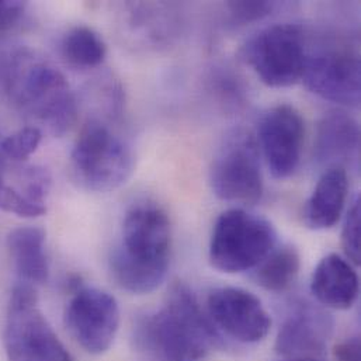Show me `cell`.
Masks as SVG:
<instances>
[{
	"label": "cell",
	"mask_w": 361,
	"mask_h": 361,
	"mask_svg": "<svg viewBox=\"0 0 361 361\" xmlns=\"http://www.w3.org/2000/svg\"><path fill=\"white\" fill-rule=\"evenodd\" d=\"M257 135L271 176L279 180L293 176L300 166L305 138L300 111L288 104L273 107L260 120Z\"/></svg>",
	"instance_id": "obj_11"
},
{
	"label": "cell",
	"mask_w": 361,
	"mask_h": 361,
	"mask_svg": "<svg viewBox=\"0 0 361 361\" xmlns=\"http://www.w3.org/2000/svg\"><path fill=\"white\" fill-rule=\"evenodd\" d=\"M273 225L242 208L224 211L215 221L209 240V262L222 273L255 269L276 246Z\"/></svg>",
	"instance_id": "obj_5"
},
{
	"label": "cell",
	"mask_w": 361,
	"mask_h": 361,
	"mask_svg": "<svg viewBox=\"0 0 361 361\" xmlns=\"http://www.w3.org/2000/svg\"><path fill=\"white\" fill-rule=\"evenodd\" d=\"M302 80L325 100L349 107L360 104V58L355 51L329 48L308 55Z\"/></svg>",
	"instance_id": "obj_10"
},
{
	"label": "cell",
	"mask_w": 361,
	"mask_h": 361,
	"mask_svg": "<svg viewBox=\"0 0 361 361\" xmlns=\"http://www.w3.org/2000/svg\"><path fill=\"white\" fill-rule=\"evenodd\" d=\"M329 314L311 304H298L287 315L276 338V353L287 359L319 357L334 334Z\"/></svg>",
	"instance_id": "obj_14"
},
{
	"label": "cell",
	"mask_w": 361,
	"mask_h": 361,
	"mask_svg": "<svg viewBox=\"0 0 361 361\" xmlns=\"http://www.w3.org/2000/svg\"><path fill=\"white\" fill-rule=\"evenodd\" d=\"M25 13V3L20 0H0V31L18 25Z\"/></svg>",
	"instance_id": "obj_24"
},
{
	"label": "cell",
	"mask_w": 361,
	"mask_h": 361,
	"mask_svg": "<svg viewBox=\"0 0 361 361\" xmlns=\"http://www.w3.org/2000/svg\"><path fill=\"white\" fill-rule=\"evenodd\" d=\"M14 63L6 100L44 126L54 137H62L78 118L76 99L61 71L39 61L27 49H14Z\"/></svg>",
	"instance_id": "obj_3"
},
{
	"label": "cell",
	"mask_w": 361,
	"mask_h": 361,
	"mask_svg": "<svg viewBox=\"0 0 361 361\" xmlns=\"http://www.w3.org/2000/svg\"><path fill=\"white\" fill-rule=\"evenodd\" d=\"M71 169L76 183L96 192L118 188L134 172L131 148L100 120H89L71 154Z\"/></svg>",
	"instance_id": "obj_4"
},
{
	"label": "cell",
	"mask_w": 361,
	"mask_h": 361,
	"mask_svg": "<svg viewBox=\"0 0 361 361\" xmlns=\"http://www.w3.org/2000/svg\"><path fill=\"white\" fill-rule=\"evenodd\" d=\"M41 140L42 131L38 127L21 128L0 142L1 157L8 161L24 162L38 149Z\"/></svg>",
	"instance_id": "obj_21"
},
{
	"label": "cell",
	"mask_w": 361,
	"mask_h": 361,
	"mask_svg": "<svg viewBox=\"0 0 361 361\" xmlns=\"http://www.w3.org/2000/svg\"><path fill=\"white\" fill-rule=\"evenodd\" d=\"M342 247L346 259L359 266L361 262L360 242V197L357 195L352 202L342 229Z\"/></svg>",
	"instance_id": "obj_22"
},
{
	"label": "cell",
	"mask_w": 361,
	"mask_h": 361,
	"mask_svg": "<svg viewBox=\"0 0 361 361\" xmlns=\"http://www.w3.org/2000/svg\"><path fill=\"white\" fill-rule=\"evenodd\" d=\"M301 267V257L295 246L281 245L255 267L253 280L257 286L271 293L288 290L297 280Z\"/></svg>",
	"instance_id": "obj_19"
},
{
	"label": "cell",
	"mask_w": 361,
	"mask_h": 361,
	"mask_svg": "<svg viewBox=\"0 0 361 361\" xmlns=\"http://www.w3.org/2000/svg\"><path fill=\"white\" fill-rule=\"evenodd\" d=\"M311 291L322 305L345 311L357 301L359 276L348 259L331 253L314 270Z\"/></svg>",
	"instance_id": "obj_16"
},
{
	"label": "cell",
	"mask_w": 361,
	"mask_h": 361,
	"mask_svg": "<svg viewBox=\"0 0 361 361\" xmlns=\"http://www.w3.org/2000/svg\"><path fill=\"white\" fill-rule=\"evenodd\" d=\"M65 325L85 352L99 356L114 343L120 326V307L103 290L78 287L66 307Z\"/></svg>",
	"instance_id": "obj_9"
},
{
	"label": "cell",
	"mask_w": 361,
	"mask_h": 361,
	"mask_svg": "<svg viewBox=\"0 0 361 361\" xmlns=\"http://www.w3.org/2000/svg\"><path fill=\"white\" fill-rule=\"evenodd\" d=\"M35 287L18 281L10 294L4 350L8 361H75L37 307Z\"/></svg>",
	"instance_id": "obj_6"
},
{
	"label": "cell",
	"mask_w": 361,
	"mask_h": 361,
	"mask_svg": "<svg viewBox=\"0 0 361 361\" xmlns=\"http://www.w3.org/2000/svg\"><path fill=\"white\" fill-rule=\"evenodd\" d=\"M334 357L336 361H360L361 350L359 338H350L341 342L334 350Z\"/></svg>",
	"instance_id": "obj_25"
},
{
	"label": "cell",
	"mask_w": 361,
	"mask_h": 361,
	"mask_svg": "<svg viewBox=\"0 0 361 361\" xmlns=\"http://www.w3.org/2000/svg\"><path fill=\"white\" fill-rule=\"evenodd\" d=\"M283 361H324L321 360L319 357H298V359H287Z\"/></svg>",
	"instance_id": "obj_26"
},
{
	"label": "cell",
	"mask_w": 361,
	"mask_h": 361,
	"mask_svg": "<svg viewBox=\"0 0 361 361\" xmlns=\"http://www.w3.org/2000/svg\"><path fill=\"white\" fill-rule=\"evenodd\" d=\"M51 176L47 169L8 161L0 155V209L24 218L47 212Z\"/></svg>",
	"instance_id": "obj_13"
},
{
	"label": "cell",
	"mask_w": 361,
	"mask_h": 361,
	"mask_svg": "<svg viewBox=\"0 0 361 361\" xmlns=\"http://www.w3.org/2000/svg\"><path fill=\"white\" fill-rule=\"evenodd\" d=\"M61 54L69 65L90 69L103 63L107 48L94 30L78 25L71 28L62 38Z\"/></svg>",
	"instance_id": "obj_20"
},
{
	"label": "cell",
	"mask_w": 361,
	"mask_h": 361,
	"mask_svg": "<svg viewBox=\"0 0 361 361\" xmlns=\"http://www.w3.org/2000/svg\"><path fill=\"white\" fill-rule=\"evenodd\" d=\"M360 148L359 123L342 110L326 113L318 124L315 157L321 165L343 168L357 161Z\"/></svg>",
	"instance_id": "obj_15"
},
{
	"label": "cell",
	"mask_w": 361,
	"mask_h": 361,
	"mask_svg": "<svg viewBox=\"0 0 361 361\" xmlns=\"http://www.w3.org/2000/svg\"><path fill=\"white\" fill-rule=\"evenodd\" d=\"M209 183L214 194L226 202L253 205L263 195L259 151L252 135L236 133L216 154Z\"/></svg>",
	"instance_id": "obj_8"
},
{
	"label": "cell",
	"mask_w": 361,
	"mask_h": 361,
	"mask_svg": "<svg viewBox=\"0 0 361 361\" xmlns=\"http://www.w3.org/2000/svg\"><path fill=\"white\" fill-rule=\"evenodd\" d=\"M245 59L270 87H290L302 80L307 52L302 31L295 24H274L246 44Z\"/></svg>",
	"instance_id": "obj_7"
},
{
	"label": "cell",
	"mask_w": 361,
	"mask_h": 361,
	"mask_svg": "<svg viewBox=\"0 0 361 361\" xmlns=\"http://www.w3.org/2000/svg\"><path fill=\"white\" fill-rule=\"evenodd\" d=\"M207 311L215 328L245 345L262 342L271 328V318L262 301L242 288L214 290L208 295Z\"/></svg>",
	"instance_id": "obj_12"
},
{
	"label": "cell",
	"mask_w": 361,
	"mask_h": 361,
	"mask_svg": "<svg viewBox=\"0 0 361 361\" xmlns=\"http://www.w3.org/2000/svg\"><path fill=\"white\" fill-rule=\"evenodd\" d=\"M6 245L20 281L34 287L47 283L49 266L44 229L38 226L16 228L7 235Z\"/></svg>",
	"instance_id": "obj_18"
},
{
	"label": "cell",
	"mask_w": 361,
	"mask_h": 361,
	"mask_svg": "<svg viewBox=\"0 0 361 361\" xmlns=\"http://www.w3.org/2000/svg\"><path fill=\"white\" fill-rule=\"evenodd\" d=\"M348 190L349 180L346 171L342 168L328 169L305 202L302 212L305 225L314 231L335 226L343 212Z\"/></svg>",
	"instance_id": "obj_17"
},
{
	"label": "cell",
	"mask_w": 361,
	"mask_h": 361,
	"mask_svg": "<svg viewBox=\"0 0 361 361\" xmlns=\"http://www.w3.org/2000/svg\"><path fill=\"white\" fill-rule=\"evenodd\" d=\"M172 229L168 214L151 201L134 204L126 214L121 242L110 256V270L120 288L135 295L158 290L171 264Z\"/></svg>",
	"instance_id": "obj_1"
},
{
	"label": "cell",
	"mask_w": 361,
	"mask_h": 361,
	"mask_svg": "<svg viewBox=\"0 0 361 361\" xmlns=\"http://www.w3.org/2000/svg\"><path fill=\"white\" fill-rule=\"evenodd\" d=\"M134 341L138 350L159 361H202L219 336L191 290L176 283L162 310L137 321Z\"/></svg>",
	"instance_id": "obj_2"
},
{
	"label": "cell",
	"mask_w": 361,
	"mask_h": 361,
	"mask_svg": "<svg viewBox=\"0 0 361 361\" xmlns=\"http://www.w3.org/2000/svg\"><path fill=\"white\" fill-rule=\"evenodd\" d=\"M274 6L273 1H231L226 7L233 23L246 24L264 18L273 11Z\"/></svg>",
	"instance_id": "obj_23"
}]
</instances>
